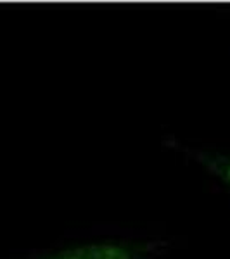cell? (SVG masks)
I'll use <instances>...</instances> for the list:
<instances>
[{
  "instance_id": "2",
  "label": "cell",
  "mask_w": 230,
  "mask_h": 259,
  "mask_svg": "<svg viewBox=\"0 0 230 259\" xmlns=\"http://www.w3.org/2000/svg\"><path fill=\"white\" fill-rule=\"evenodd\" d=\"M194 159L201 162L211 175L230 187V156L213 152H194Z\"/></svg>"
},
{
  "instance_id": "1",
  "label": "cell",
  "mask_w": 230,
  "mask_h": 259,
  "mask_svg": "<svg viewBox=\"0 0 230 259\" xmlns=\"http://www.w3.org/2000/svg\"><path fill=\"white\" fill-rule=\"evenodd\" d=\"M161 247L160 242H94L39 259H149Z\"/></svg>"
}]
</instances>
